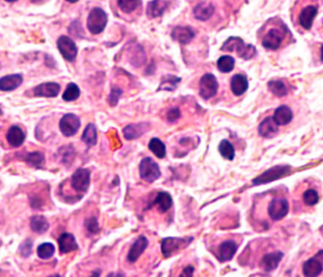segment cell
<instances>
[{
    "label": "cell",
    "mask_w": 323,
    "mask_h": 277,
    "mask_svg": "<svg viewBox=\"0 0 323 277\" xmlns=\"http://www.w3.org/2000/svg\"><path fill=\"white\" fill-rule=\"evenodd\" d=\"M221 50L232 52L236 51L240 58L248 60L252 59L256 55V49L252 44L246 45L243 40L238 37H230L227 41L223 43Z\"/></svg>",
    "instance_id": "6da1fadb"
},
{
    "label": "cell",
    "mask_w": 323,
    "mask_h": 277,
    "mask_svg": "<svg viewBox=\"0 0 323 277\" xmlns=\"http://www.w3.org/2000/svg\"><path fill=\"white\" fill-rule=\"evenodd\" d=\"M192 241L193 238H166L162 241V253L168 259L180 250L184 249Z\"/></svg>",
    "instance_id": "7a4b0ae2"
},
{
    "label": "cell",
    "mask_w": 323,
    "mask_h": 277,
    "mask_svg": "<svg viewBox=\"0 0 323 277\" xmlns=\"http://www.w3.org/2000/svg\"><path fill=\"white\" fill-rule=\"evenodd\" d=\"M107 21L108 17L102 8H94L87 19V27L91 33H102L107 25Z\"/></svg>",
    "instance_id": "3957f363"
},
{
    "label": "cell",
    "mask_w": 323,
    "mask_h": 277,
    "mask_svg": "<svg viewBox=\"0 0 323 277\" xmlns=\"http://www.w3.org/2000/svg\"><path fill=\"white\" fill-rule=\"evenodd\" d=\"M139 173L141 178L148 183H152L161 177L159 165L150 158H144L140 162Z\"/></svg>",
    "instance_id": "277c9868"
},
{
    "label": "cell",
    "mask_w": 323,
    "mask_h": 277,
    "mask_svg": "<svg viewBox=\"0 0 323 277\" xmlns=\"http://www.w3.org/2000/svg\"><path fill=\"white\" fill-rule=\"evenodd\" d=\"M290 172L289 166H274L272 168L268 169V171L264 172L262 175L256 177L252 180V183L255 186L258 185L266 184L272 181H275L277 179H280L286 174Z\"/></svg>",
    "instance_id": "5b68a950"
},
{
    "label": "cell",
    "mask_w": 323,
    "mask_h": 277,
    "mask_svg": "<svg viewBox=\"0 0 323 277\" xmlns=\"http://www.w3.org/2000/svg\"><path fill=\"white\" fill-rule=\"evenodd\" d=\"M91 180V174L88 169L80 168L71 177V187L78 193L88 191Z\"/></svg>",
    "instance_id": "8992f818"
},
{
    "label": "cell",
    "mask_w": 323,
    "mask_h": 277,
    "mask_svg": "<svg viewBox=\"0 0 323 277\" xmlns=\"http://www.w3.org/2000/svg\"><path fill=\"white\" fill-rule=\"evenodd\" d=\"M218 89V83L216 77L212 74H205L200 81V95L205 99L214 97Z\"/></svg>",
    "instance_id": "52a82bcc"
},
{
    "label": "cell",
    "mask_w": 323,
    "mask_h": 277,
    "mask_svg": "<svg viewBox=\"0 0 323 277\" xmlns=\"http://www.w3.org/2000/svg\"><path fill=\"white\" fill-rule=\"evenodd\" d=\"M57 46L62 56L68 61H74L78 55V48L74 41L68 36H60L57 41Z\"/></svg>",
    "instance_id": "ba28073f"
},
{
    "label": "cell",
    "mask_w": 323,
    "mask_h": 277,
    "mask_svg": "<svg viewBox=\"0 0 323 277\" xmlns=\"http://www.w3.org/2000/svg\"><path fill=\"white\" fill-rule=\"evenodd\" d=\"M286 32L280 28H272L268 32L264 35L262 41L264 47L270 50H277L279 49L282 41L284 39Z\"/></svg>",
    "instance_id": "9c48e42d"
},
{
    "label": "cell",
    "mask_w": 323,
    "mask_h": 277,
    "mask_svg": "<svg viewBox=\"0 0 323 277\" xmlns=\"http://www.w3.org/2000/svg\"><path fill=\"white\" fill-rule=\"evenodd\" d=\"M80 126V118L73 113H68L64 115L60 121V129L62 133L66 137H72L76 134Z\"/></svg>",
    "instance_id": "30bf717a"
},
{
    "label": "cell",
    "mask_w": 323,
    "mask_h": 277,
    "mask_svg": "<svg viewBox=\"0 0 323 277\" xmlns=\"http://www.w3.org/2000/svg\"><path fill=\"white\" fill-rule=\"evenodd\" d=\"M289 211L288 202L284 198L273 199L268 206V214L274 221L284 218Z\"/></svg>",
    "instance_id": "8fae6325"
},
{
    "label": "cell",
    "mask_w": 323,
    "mask_h": 277,
    "mask_svg": "<svg viewBox=\"0 0 323 277\" xmlns=\"http://www.w3.org/2000/svg\"><path fill=\"white\" fill-rule=\"evenodd\" d=\"M318 7L314 5H308L302 8L298 18L300 25L306 30H310L313 25L314 18L318 14Z\"/></svg>",
    "instance_id": "7c38bea8"
},
{
    "label": "cell",
    "mask_w": 323,
    "mask_h": 277,
    "mask_svg": "<svg viewBox=\"0 0 323 277\" xmlns=\"http://www.w3.org/2000/svg\"><path fill=\"white\" fill-rule=\"evenodd\" d=\"M258 131L263 138L272 139L279 133V125L275 122L273 117H266L259 125Z\"/></svg>",
    "instance_id": "4fadbf2b"
},
{
    "label": "cell",
    "mask_w": 323,
    "mask_h": 277,
    "mask_svg": "<svg viewBox=\"0 0 323 277\" xmlns=\"http://www.w3.org/2000/svg\"><path fill=\"white\" fill-rule=\"evenodd\" d=\"M148 245V241L144 236H140L132 246L130 247L128 254V261L130 263H134L140 258V256L144 252Z\"/></svg>",
    "instance_id": "5bb4252c"
},
{
    "label": "cell",
    "mask_w": 323,
    "mask_h": 277,
    "mask_svg": "<svg viewBox=\"0 0 323 277\" xmlns=\"http://www.w3.org/2000/svg\"><path fill=\"white\" fill-rule=\"evenodd\" d=\"M60 86L55 82H46L38 85L34 89L35 96L38 97H56L59 94Z\"/></svg>",
    "instance_id": "9a60e30c"
},
{
    "label": "cell",
    "mask_w": 323,
    "mask_h": 277,
    "mask_svg": "<svg viewBox=\"0 0 323 277\" xmlns=\"http://www.w3.org/2000/svg\"><path fill=\"white\" fill-rule=\"evenodd\" d=\"M58 244H59L60 252L62 254L74 252L78 249V245L76 244L75 237L70 233H64L60 236Z\"/></svg>",
    "instance_id": "2e32d148"
},
{
    "label": "cell",
    "mask_w": 323,
    "mask_h": 277,
    "mask_svg": "<svg viewBox=\"0 0 323 277\" xmlns=\"http://www.w3.org/2000/svg\"><path fill=\"white\" fill-rule=\"evenodd\" d=\"M171 37L182 44H186L195 37V32L190 26H177L173 29Z\"/></svg>",
    "instance_id": "e0dca14e"
},
{
    "label": "cell",
    "mask_w": 323,
    "mask_h": 277,
    "mask_svg": "<svg viewBox=\"0 0 323 277\" xmlns=\"http://www.w3.org/2000/svg\"><path fill=\"white\" fill-rule=\"evenodd\" d=\"M238 251V244L232 241L224 242L220 245L218 249V260L221 262L229 261L234 258L236 253Z\"/></svg>",
    "instance_id": "ac0fdd59"
},
{
    "label": "cell",
    "mask_w": 323,
    "mask_h": 277,
    "mask_svg": "<svg viewBox=\"0 0 323 277\" xmlns=\"http://www.w3.org/2000/svg\"><path fill=\"white\" fill-rule=\"evenodd\" d=\"M248 88V82L246 76L238 74L232 77L230 80V90L236 96H240L246 92Z\"/></svg>",
    "instance_id": "d6986e66"
},
{
    "label": "cell",
    "mask_w": 323,
    "mask_h": 277,
    "mask_svg": "<svg viewBox=\"0 0 323 277\" xmlns=\"http://www.w3.org/2000/svg\"><path fill=\"white\" fill-rule=\"evenodd\" d=\"M23 82V77L21 75H10L0 78V91L10 92L17 89Z\"/></svg>",
    "instance_id": "ffe728a7"
},
{
    "label": "cell",
    "mask_w": 323,
    "mask_h": 277,
    "mask_svg": "<svg viewBox=\"0 0 323 277\" xmlns=\"http://www.w3.org/2000/svg\"><path fill=\"white\" fill-rule=\"evenodd\" d=\"M282 257H284V254L282 252L270 253L264 255L261 262L263 269L268 273L277 269V267L279 266V263L282 260Z\"/></svg>",
    "instance_id": "44dd1931"
},
{
    "label": "cell",
    "mask_w": 323,
    "mask_h": 277,
    "mask_svg": "<svg viewBox=\"0 0 323 277\" xmlns=\"http://www.w3.org/2000/svg\"><path fill=\"white\" fill-rule=\"evenodd\" d=\"M148 124H146V123L132 124V125L126 126L123 129V134L128 141L136 140L144 134V132L148 130Z\"/></svg>",
    "instance_id": "7402d4cb"
},
{
    "label": "cell",
    "mask_w": 323,
    "mask_h": 277,
    "mask_svg": "<svg viewBox=\"0 0 323 277\" xmlns=\"http://www.w3.org/2000/svg\"><path fill=\"white\" fill-rule=\"evenodd\" d=\"M26 135L24 131L17 126H10L7 132V141L12 147H19L25 141Z\"/></svg>",
    "instance_id": "603a6c76"
},
{
    "label": "cell",
    "mask_w": 323,
    "mask_h": 277,
    "mask_svg": "<svg viewBox=\"0 0 323 277\" xmlns=\"http://www.w3.org/2000/svg\"><path fill=\"white\" fill-rule=\"evenodd\" d=\"M323 265L318 259L312 258L304 264L302 272L306 277H314L320 276L322 273Z\"/></svg>",
    "instance_id": "cb8c5ba5"
},
{
    "label": "cell",
    "mask_w": 323,
    "mask_h": 277,
    "mask_svg": "<svg viewBox=\"0 0 323 277\" xmlns=\"http://www.w3.org/2000/svg\"><path fill=\"white\" fill-rule=\"evenodd\" d=\"M168 6V3L164 0H153L148 4L146 15L150 18H157L164 14V10Z\"/></svg>",
    "instance_id": "d4e9b609"
},
{
    "label": "cell",
    "mask_w": 323,
    "mask_h": 277,
    "mask_svg": "<svg viewBox=\"0 0 323 277\" xmlns=\"http://www.w3.org/2000/svg\"><path fill=\"white\" fill-rule=\"evenodd\" d=\"M273 119L279 126H286L293 119L292 110L289 109L288 106H280L279 108L275 109Z\"/></svg>",
    "instance_id": "484cf974"
},
{
    "label": "cell",
    "mask_w": 323,
    "mask_h": 277,
    "mask_svg": "<svg viewBox=\"0 0 323 277\" xmlns=\"http://www.w3.org/2000/svg\"><path fill=\"white\" fill-rule=\"evenodd\" d=\"M214 12V7L211 3L202 2L196 6L194 8V16L196 19L200 21H206L212 17Z\"/></svg>",
    "instance_id": "4316f807"
},
{
    "label": "cell",
    "mask_w": 323,
    "mask_h": 277,
    "mask_svg": "<svg viewBox=\"0 0 323 277\" xmlns=\"http://www.w3.org/2000/svg\"><path fill=\"white\" fill-rule=\"evenodd\" d=\"M153 204L157 207V209L160 212L164 213V212H166L168 210L171 209L172 204H173V200H172V197H171L170 193L162 192V193H159L157 194L156 198L154 199Z\"/></svg>",
    "instance_id": "83f0119b"
},
{
    "label": "cell",
    "mask_w": 323,
    "mask_h": 277,
    "mask_svg": "<svg viewBox=\"0 0 323 277\" xmlns=\"http://www.w3.org/2000/svg\"><path fill=\"white\" fill-rule=\"evenodd\" d=\"M180 81V78L178 76L173 75H166L162 78L161 83L158 88V91H168L173 92L178 87V84Z\"/></svg>",
    "instance_id": "f1b7e54d"
},
{
    "label": "cell",
    "mask_w": 323,
    "mask_h": 277,
    "mask_svg": "<svg viewBox=\"0 0 323 277\" xmlns=\"http://www.w3.org/2000/svg\"><path fill=\"white\" fill-rule=\"evenodd\" d=\"M48 227H50V224L44 216L37 215L30 219V228L32 229V231L38 234L44 233L48 229Z\"/></svg>",
    "instance_id": "f546056e"
},
{
    "label": "cell",
    "mask_w": 323,
    "mask_h": 277,
    "mask_svg": "<svg viewBox=\"0 0 323 277\" xmlns=\"http://www.w3.org/2000/svg\"><path fill=\"white\" fill-rule=\"evenodd\" d=\"M148 148L157 158L164 159L166 157V148L164 143H162L160 139H158V138L152 139L148 143Z\"/></svg>",
    "instance_id": "4dcf8cb0"
},
{
    "label": "cell",
    "mask_w": 323,
    "mask_h": 277,
    "mask_svg": "<svg viewBox=\"0 0 323 277\" xmlns=\"http://www.w3.org/2000/svg\"><path fill=\"white\" fill-rule=\"evenodd\" d=\"M82 140L88 146H94L98 142V133L96 128L94 124H89L86 126L82 137Z\"/></svg>",
    "instance_id": "1f68e13d"
},
{
    "label": "cell",
    "mask_w": 323,
    "mask_h": 277,
    "mask_svg": "<svg viewBox=\"0 0 323 277\" xmlns=\"http://www.w3.org/2000/svg\"><path fill=\"white\" fill-rule=\"evenodd\" d=\"M218 151L220 153L221 156L225 160H232L236 157V150L232 144L230 143L228 140H222L220 146H218Z\"/></svg>",
    "instance_id": "d6a6232c"
},
{
    "label": "cell",
    "mask_w": 323,
    "mask_h": 277,
    "mask_svg": "<svg viewBox=\"0 0 323 277\" xmlns=\"http://www.w3.org/2000/svg\"><path fill=\"white\" fill-rule=\"evenodd\" d=\"M236 60L230 56H222L218 60V68L222 73H230L234 70Z\"/></svg>",
    "instance_id": "836d02e7"
},
{
    "label": "cell",
    "mask_w": 323,
    "mask_h": 277,
    "mask_svg": "<svg viewBox=\"0 0 323 277\" xmlns=\"http://www.w3.org/2000/svg\"><path fill=\"white\" fill-rule=\"evenodd\" d=\"M268 87L270 91L278 97H282L288 94V88L286 84L280 80H272L268 82Z\"/></svg>",
    "instance_id": "e575fe53"
},
{
    "label": "cell",
    "mask_w": 323,
    "mask_h": 277,
    "mask_svg": "<svg viewBox=\"0 0 323 277\" xmlns=\"http://www.w3.org/2000/svg\"><path fill=\"white\" fill-rule=\"evenodd\" d=\"M80 90L78 86L75 83H69L62 94V99L66 102H71V101L76 100L80 97Z\"/></svg>",
    "instance_id": "d590c367"
},
{
    "label": "cell",
    "mask_w": 323,
    "mask_h": 277,
    "mask_svg": "<svg viewBox=\"0 0 323 277\" xmlns=\"http://www.w3.org/2000/svg\"><path fill=\"white\" fill-rule=\"evenodd\" d=\"M118 7L125 13H130L141 5V0H118Z\"/></svg>",
    "instance_id": "8d00e7d4"
},
{
    "label": "cell",
    "mask_w": 323,
    "mask_h": 277,
    "mask_svg": "<svg viewBox=\"0 0 323 277\" xmlns=\"http://www.w3.org/2000/svg\"><path fill=\"white\" fill-rule=\"evenodd\" d=\"M54 253H55V247L53 244H50V243L42 244L41 245H39V247L37 248V255L42 260L50 259L51 257L54 255Z\"/></svg>",
    "instance_id": "74e56055"
},
{
    "label": "cell",
    "mask_w": 323,
    "mask_h": 277,
    "mask_svg": "<svg viewBox=\"0 0 323 277\" xmlns=\"http://www.w3.org/2000/svg\"><path fill=\"white\" fill-rule=\"evenodd\" d=\"M25 160L28 165H30L32 167H39L42 165V162L44 160V157L40 152H34V153L28 154L26 157Z\"/></svg>",
    "instance_id": "f35d334b"
},
{
    "label": "cell",
    "mask_w": 323,
    "mask_h": 277,
    "mask_svg": "<svg viewBox=\"0 0 323 277\" xmlns=\"http://www.w3.org/2000/svg\"><path fill=\"white\" fill-rule=\"evenodd\" d=\"M302 198H304V204L309 207L316 205L318 203V199H320L318 193H316V191H314L313 189L307 190L306 193H304Z\"/></svg>",
    "instance_id": "ab89813d"
},
{
    "label": "cell",
    "mask_w": 323,
    "mask_h": 277,
    "mask_svg": "<svg viewBox=\"0 0 323 277\" xmlns=\"http://www.w3.org/2000/svg\"><path fill=\"white\" fill-rule=\"evenodd\" d=\"M85 227L87 228V230L90 233H93V234H96V233H98L100 231V227L98 225V222L96 218H94V217L87 219L85 221Z\"/></svg>",
    "instance_id": "60d3db41"
},
{
    "label": "cell",
    "mask_w": 323,
    "mask_h": 277,
    "mask_svg": "<svg viewBox=\"0 0 323 277\" xmlns=\"http://www.w3.org/2000/svg\"><path fill=\"white\" fill-rule=\"evenodd\" d=\"M122 93H123V92L120 89H118V88H114L110 91V96H109V103H110V106L114 107L118 104L119 97L121 96Z\"/></svg>",
    "instance_id": "b9f144b4"
},
{
    "label": "cell",
    "mask_w": 323,
    "mask_h": 277,
    "mask_svg": "<svg viewBox=\"0 0 323 277\" xmlns=\"http://www.w3.org/2000/svg\"><path fill=\"white\" fill-rule=\"evenodd\" d=\"M180 117V111L177 108L170 109L168 113V122H171V123L176 122Z\"/></svg>",
    "instance_id": "7bdbcfd3"
},
{
    "label": "cell",
    "mask_w": 323,
    "mask_h": 277,
    "mask_svg": "<svg viewBox=\"0 0 323 277\" xmlns=\"http://www.w3.org/2000/svg\"><path fill=\"white\" fill-rule=\"evenodd\" d=\"M32 242L26 241L25 244L21 246V255H23L26 258L28 257V255H30V253H32Z\"/></svg>",
    "instance_id": "ee69618b"
},
{
    "label": "cell",
    "mask_w": 323,
    "mask_h": 277,
    "mask_svg": "<svg viewBox=\"0 0 323 277\" xmlns=\"http://www.w3.org/2000/svg\"><path fill=\"white\" fill-rule=\"evenodd\" d=\"M193 273H194V267L188 266L184 270V273L180 275V277H192Z\"/></svg>",
    "instance_id": "f6af8a7d"
},
{
    "label": "cell",
    "mask_w": 323,
    "mask_h": 277,
    "mask_svg": "<svg viewBox=\"0 0 323 277\" xmlns=\"http://www.w3.org/2000/svg\"><path fill=\"white\" fill-rule=\"evenodd\" d=\"M66 1L70 2V3H76V2H78V0H66Z\"/></svg>",
    "instance_id": "bcb514c9"
},
{
    "label": "cell",
    "mask_w": 323,
    "mask_h": 277,
    "mask_svg": "<svg viewBox=\"0 0 323 277\" xmlns=\"http://www.w3.org/2000/svg\"><path fill=\"white\" fill-rule=\"evenodd\" d=\"M322 59L323 61V44L322 46Z\"/></svg>",
    "instance_id": "7dc6e473"
},
{
    "label": "cell",
    "mask_w": 323,
    "mask_h": 277,
    "mask_svg": "<svg viewBox=\"0 0 323 277\" xmlns=\"http://www.w3.org/2000/svg\"><path fill=\"white\" fill-rule=\"evenodd\" d=\"M7 2H16L17 0H6Z\"/></svg>",
    "instance_id": "c3c4849f"
}]
</instances>
